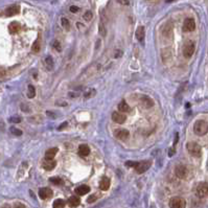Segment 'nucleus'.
Returning a JSON list of instances; mask_svg holds the SVG:
<instances>
[{"label": "nucleus", "instance_id": "obj_34", "mask_svg": "<svg viewBox=\"0 0 208 208\" xmlns=\"http://www.w3.org/2000/svg\"><path fill=\"white\" fill-rule=\"evenodd\" d=\"M70 12H72V13L79 12V7L75 6V5H71V6H70Z\"/></svg>", "mask_w": 208, "mask_h": 208}, {"label": "nucleus", "instance_id": "obj_13", "mask_svg": "<svg viewBox=\"0 0 208 208\" xmlns=\"http://www.w3.org/2000/svg\"><path fill=\"white\" fill-rule=\"evenodd\" d=\"M56 165H57V162L54 160H45L42 164L43 168L46 169V171H53V169L56 168Z\"/></svg>", "mask_w": 208, "mask_h": 208}, {"label": "nucleus", "instance_id": "obj_35", "mask_svg": "<svg viewBox=\"0 0 208 208\" xmlns=\"http://www.w3.org/2000/svg\"><path fill=\"white\" fill-rule=\"evenodd\" d=\"M46 63H47L48 65H50V66H53V59H51L50 57H47V58H46Z\"/></svg>", "mask_w": 208, "mask_h": 208}, {"label": "nucleus", "instance_id": "obj_12", "mask_svg": "<svg viewBox=\"0 0 208 208\" xmlns=\"http://www.w3.org/2000/svg\"><path fill=\"white\" fill-rule=\"evenodd\" d=\"M19 13V7L17 5H12V6H9L6 10H5V15L7 17H12V16L17 15Z\"/></svg>", "mask_w": 208, "mask_h": 208}, {"label": "nucleus", "instance_id": "obj_10", "mask_svg": "<svg viewBox=\"0 0 208 208\" xmlns=\"http://www.w3.org/2000/svg\"><path fill=\"white\" fill-rule=\"evenodd\" d=\"M39 197L42 200H48L53 197V191L48 187H43L39 190Z\"/></svg>", "mask_w": 208, "mask_h": 208}, {"label": "nucleus", "instance_id": "obj_31", "mask_svg": "<svg viewBox=\"0 0 208 208\" xmlns=\"http://www.w3.org/2000/svg\"><path fill=\"white\" fill-rule=\"evenodd\" d=\"M10 121L11 122H14V124H18V122L21 121V118L18 116H15V117H11L10 118Z\"/></svg>", "mask_w": 208, "mask_h": 208}, {"label": "nucleus", "instance_id": "obj_24", "mask_svg": "<svg viewBox=\"0 0 208 208\" xmlns=\"http://www.w3.org/2000/svg\"><path fill=\"white\" fill-rule=\"evenodd\" d=\"M36 95V89L32 85H29L28 86V90H27V96L29 98H34Z\"/></svg>", "mask_w": 208, "mask_h": 208}, {"label": "nucleus", "instance_id": "obj_15", "mask_svg": "<svg viewBox=\"0 0 208 208\" xmlns=\"http://www.w3.org/2000/svg\"><path fill=\"white\" fill-rule=\"evenodd\" d=\"M89 191H90V187L88 185H81L75 188V193H78L79 196H84L86 195V193H88Z\"/></svg>", "mask_w": 208, "mask_h": 208}, {"label": "nucleus", "instance_id": "obj_30", "mask_svg": "<svg viewBox=\"0 0 208 208\" xmlns=\"http://www.w3.org/2000/svg\"><path fill=\"white\" fill-rule=\"evenodd\" d=\"M92 17H93V14L91 12H87V13H85V15H84V19L86 21H90L92 19Z\"/></svg>", "mask_w": 208, "mask_h": 208}, {"label": "nucleus", "instance_id": "obj_16", "mask_svg": "<svg viewBox=\"0 0 208 208\" xmlns=\"http://www.w3.org/2000/svg\"><path fill=\"white\" fill-rule=\"evenodd\" d=\"M110 187V179L107 177H104L100 182V188L102 190H108Z\"/></svg>", "mask_w": 208, "mask_h": 208}, {"label": "nucleus", "instance_id": "obj_2", "mask_svg": "<svg viewBox=\"0 0 208 208\" xmlns=\"http://www.w3.org/2000/svg\"><path fill=\"white\" fill-rule=\"evenodd\" d=\"M186 149H187L188 153L193 156V157H197V158H200L202 156V147L199 146L198 143H196V142H188L187 144H186Z\"/></svg>", "mask_w": 208, "mask_h": 208}, {"label": "nucleus", "instance_id": "obj_14", "mask_svg": "<svg viewBox=\"0 0 208 208\" xmlns=\"http://www.w3.org/2000/svg\"><path fill=\"white\" fill-rule=\"evenodd\" d=\"M57 153H58V147H53V149L47 150L45 153V160H53Z\"/></svg>", "mask_w": 208, "mask_h": 208}, {"label": "nucleus", "instance_id": "obj_23", "mask_svg": "<svg viewBox=\"0 0 208 208\" xmlns=\"http://www.w3.org/2000/svg\"><path fill=\"white\" fill-rule=\"evenodd\" d=\"M65 205H66V202H65L64 200L58 199V200H56V201L53 202V208H64Z\"/></svg>", "mask_w": 208, "mask_h": 208}, {"label": "nucleus", "instance_id": "obj_36", "mask_svg": "<svg viewBox=\"0 0 208 208\" xmlns=\"http://www.w3.org/2000/svg\"><path fill=\"white\" fill-rule=\"evenodd\" d=\"M14 208H25V206L22 204V203H15V205H14Z\"/></svg>", "mask_w": 208, "mask_h": 208}, {"label": "nucleus", "instance_id": "obj_8", "mask_svg": "<svg viewBox=\"0 0 208 208\" xmlns=\"http://www.w3.org/2000/svg\"><path fill=\"white\" fill-rule=\"evenodd\" d=\"M175 174L178 178L180 179H185L188 175V171L186 168V166L184 165H178L176 168H175Z\"/></svg>", "mask_w": 208, "mask_h": 208}, {"label": "nucleus", "instance_id": "obj_27", "mask_svg": "<svg viewBox=\"0 0 208 208\" xmlns=\"http://www.w3.org/2000/svg\"><path fill=\"white\" fill-rule=\"evenodd\" d=\"M100 34L103 36V37H105L106 36V34H107V31H106V28H105V25H104L103 23H100Z\"/></svg>", "mask_w": 208, "mask_h": 208}, {"label": "nucleus", "instance_id": "obj_40", "mask_svg": "<svg viewBox=\"0 0 208 208\" xmlns=\"http://www.w3.org/2000/svg\"><path fill=\"white\" fill-rule=\"evenodd\" d=\"M66 125H67V122H64L62 127H60V128H59V130H62V129H63V128H65V127H66Z\"/></svg>", "mask_w": 208, "mask_h": 208}, {"label": "nucleus", "instance_id": "obj_11", "mask_svg": "<svg viewBox=\"0 0 208 208\" xmlns=\"http://www.w3.org/2000/svg\"><path fill=\"white\" fill-rule=\"evenodd\" d=\"M112 119L116 124H124L125 119H127V116H125L121 113H118V112H113L112 113Z\"/></svg>", "mask_w": 208, "mask_h": 208}, {"label": "nucleus", "instance_id": "obj_18", "mask_svg": "<svg viewBox=\"0 0 208 208\" xmlns=\"http://www.w3.org/2000/svg\"><path fill=\"white\" fill-rule=\"evenodd\" d=\"M135 36L137 38V40L139 42H143L144 40V27L143 26H139L137 28V31L135 32Z\"/></svg>", "mask_w": 208, "mask_h": 208}, {"label": "nucleus", "instance_id": "obj_32", "mask_svg": "<svg viewBox=\"0 0 208 208\" xmlns=\"http://www.w3.org/2000/svg\"><path fill=\"white\" fill-rule=\"evenodd\" d=\"M137 164L138 162H133V161H128V162H125V165L129 166V168H136Z\"/></svg>", "mask_w": 208, "mask_h": 208}, {"label": "nucleus", "instance_id": "obj_21", "mask_svg": "<svg viewBox=\"0 0 208 208\" xmlns=\"http://www.w3.org/2000/svg\"><path fill=\"white\" fill-rule=\"evenodd\" d=\"M118 110L120 112H124V113H125V112H130L131 108L129 107V105L127 104L125 100H122V102L119 103V105H118Z\"/></svg>", "mask_w": 208, "mask_h": 208}, {"label": "nucleus", "instance_id": "obj_5", "mask_svg": "<svg viewBox=\"0 0 208 208\" xmlns=\"http://www.w3.org/2000/svg\"><path fill=\"white\" fill-rule=\"evenodd\" d=\"M208 195V185L207 183H200L197 187V196L199 197L200 199H203Z\"/></svg>", "mask_w": 208, "mask_h": 208}, {"label": "nucleus", "instance_id": "obj_37", "mask_svg": "<svg viewBox=\"0 0 208 208\" xmlns=\"http://www.w3.org/2000/svg\"><path fill=\"white\" fill-rule=\"evenodd\" d=\"M95 200H96V197H94V196L89 197V198H88V203H92V202H94Z\"/></svg>", "mask_w": 208, "mask_h": 208}, {"label": "nucleus", "instance_id": "obj_6", "mask_svg": "<svg viewBox=\"0 0 208 208\" xmlns=\"http://www.w3.org/2000/svg\"><path fill=\"white\" fill-rule=\"evenodd\" d=\"M114 136L119 139V140H127V139L130 137V133H129L128 130H125V129H117V130L114 131Z\"/></svg>", "mask_w": 208, "mask_h": 208}, {"label": "nucleus", "instance_id": "obj_41", "mask_svg": "<svg viewBox=\"0 0 208 208\" xmlns=\"http://www.w3.org/2000/svg\"><path fill=\"white\" fill-rule=\"evenodd\" d=\"M2 208H11V206H10V205H7V204H5V205L2 206Z\"/></svg>", "mask_w": 208, "mask_h": 208}, {"label": "nucleus", "instance_id": "obj_17", "mask_svg": "<svg viewBox=\"0 0 208 208\" xmlns=\"http://www.w3.org/2000/svg\"><path fill=\"white\" fill-rule=\"evenodd\" d=\"M79 154H80L82 157H86L90 154V149L87 144H81L80 147H79Z\"/></svg>", "mask_w": 208, "mask_h": 208}, {"label": "nucleus", "instance_id": "obj_39", "mask_svg": "<svg viewBox=\"0 0 208 208\" xmlns=\"http://www.w3.org/2000/svg\"><path fill=\"white\" fill-rule=\"evenodd\" d=\"M119 3L125 4V5H128V4H130V2H129V1H119Z\"/></svg>", "mask_w": 208, "mask_h": 208}, {"label": "nucleus", "instance_id": "obj_20", "mask_svg": "<svg viewBox=\"0 0 208 208\" xmlns=\"http://www.w3.org/2000/svg\"><path fill=\"white\" fill-rule=\"evenodd\" d=\"M153 100H151L149 96H143L141 98V105L142 107H144V108H151V107L153 106Z\"/></svg>", "mask_w": 208, "mask_h": 208}, {"label": "nucleus", "instance_id": "obj_26", "mask_svg": "<svg viewBox=\"0 0 208 208\" xmlns=\"http://www.w3.org/2000/svg\"><path fill=\"white\" fill-rule=\"evenodd\" d=\"M49 181H50L51 183H53V184L56 185H62L63 184V180L60 179L59 177H53L49 179Z\"/></svg>", "mask_w": 208, "mask_h": 208}, {"label": "nucleus", "instance_id": "obj_9", "mask_svg": "<svg viewBox=\"0 0 208 208\" xmlns=\"http://www.w3.org/2000/svg\"><path fill=\"white\" fill-rule=\"evenodd\" d=\"M152 165V162L151 161H143V162H138L137 166H136V172L138 174H143L144 172H146L147 169L151 168Z\"/></svg>", "mask_w": 208, "mask_h": 208}, {"label": "nucleus", "instance_id": "obj_38", "mask_svg": "<svg viewBox=\"0 0 208 208\" xmlns=\"http://www.w3.org/2000/svg\"><path fill=\"white\" fill-rule=\"evenodd\" d=\"M121 54H122L121 51H119V53H115V58H119V57H121Z\"/></svg>", "mask_w": 208, "mask_h": 208}, {"label": "nucleus", "instance_id": "obj_22", "mask_svg": "<svg viewBox=\"0 0 208 208\" xmlns=\"http://www.w3.org/2000/svg\"><path fill=\"white\" fill-rule=\"evenodd\" d=\"M19 29H20V24L18 22H12L10 24L9 26V31L11 34H16V32H19Z\"/></svg>", "mask_w": 208, "mask_h": 208}, {"label": "nucleus", "instance_id": "obj_4", "mask_svg": "<svg viewBox=\"0 0 208 208\" xmlns=\"http://www.w3.org/2000/svg\"><path fill=\"white\" fill-rule=\"evenodd\" d=\"M195 53V43L193 41H188L183 47V54L185 58H190Z\"/></svg>", "mask_w": 208, "mask_h": 208}, {"label": "nucleus", "instance_id": "obj_19", "mask_svg": "<svg viewBox=\"0 0 208 208\" xmlns=\"http://www.w3.org/2000/svg\"><path fill=\"white\" fill-rule=\"evenodd\" d=\"M80 203H81L80 198H78V197L75 196H72L68 199V205H69L70 207H76L80 205Z\"/></svg>", "mask_w": 208, "mask_h": 208}, {"label": "nucleus", "instance_id": "obj_25", "mask_svg": "<svg viewBox=\"0 0 208 208\" xmlns=\"http://www.w3.org/2000/svg\"><path fill=\"white\" fill-rule=\"evenodd\" d=\"M32 51H34V53H39L40 49H41V45H40V41L39 40L35 41V43L32 46Z\"/></svg>", "mask_w": 208, "mask_h": 208}, {"label": "nucleus", "instance_id": "obj_3", "mask_svg": "<svg viewBox=\"0 0 208 208\" xmlns=\"http://www.w3.org/2000/svg\"><path fill=\"white\" fill-rule=\"evenodd\" d=\"M169 207L171 208H186V202L183 198L180 197H174L169 201Z\"/></svg>", "mask_w": 208, "mask_h": 208}, {"label": "nucleus", "instance_id": "obj_7", "mask_svg": "<svg viewBox=\"0 0 208 208\" xmlns=\"http://www.w3.org/2000/svg\"><path fill=\"white\" fill-rule=\"evenodd\" d=\"M196 28V22L193 18H187L185 19L184 24H183V32H189L195 31Z\"/></svg>", "mask_w": 208, "mask_h": 208}, {"label": "nucleus", "instance_id": "obj_29", "mask_svg": "<svg viewBox=\"0 0 208 208\" xmlns=\"http://www.w3.org/2000/svg\"><path fill=\"white\" fill-rule=\"evenodd\" d=\"M62 25L64 26L65 29H69V21H68L66 18H63L62 19Z\"/></svg>", "mask_w": 208, "mask_h": 208}, {"label": "nucleus", "instance_id": "obj_28", "mask_svg": "<svg viewBox=\"0 0 208 208\" xmlns=\"http://www.w3.org/2000/svg\"><path fill=\"white\" fill-rule=\"evenodd\" d=\"M11 132H12L14 135H16V136H21V135H22V131L18 130V129H16V128L11 129Z\"/></svg>", "mask_w": 208, "mask_h": 208}, {"label": "nucleus", "instance_id": "obj_33", "mask_svg": "<svg viewBox=\"0 0 208 208\" xmlns=\"http://www.w3.org/2000/svg\"><path fill=\"white\" fill-rule=\"evenodd\" d=\"M53 46H54V48H56L58 51H61V44H60L59 41H56V42L53 43Z\"/></svg>", "mask_w": 208, "mask_h": 208}, {"label": "nucleus", "instance_id": "obj_1", "mask_svg": "<svg viewBox=\"0 0 208 208\" xmlns=\"http://www.w3.org/2000/svg\"><path fill=\"white\" fill-rule=\"evenodd\" d=\"M193 131L198 136H204L208 133V125L205 120H197L193 125Z\"/></svg>", "mask_w": 208, "mask_h": 208}]
</instances>
